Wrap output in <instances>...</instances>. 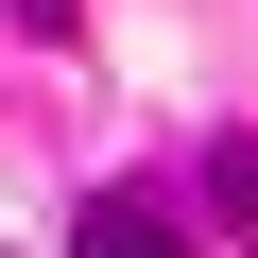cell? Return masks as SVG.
<instances>
[{
    "instance_id": "1",
    "label": "cell",
    "mask_w": 258,
    "mask_h": 258,
    "mask_svg": "<svg viewBox=\"0 0 258 258\" xmlns=\"http://www.w3.org/2000/svg\"><path fill=\"white\" fill-rule=\"evenodd\" d=\"M69 258H207V241H189L172 189H86L69 207Z\"/></svg>"
},
{
    "instance_id": "2",
    "label": "cell",
    "mask_w": 258,
    "mask_h": 258,
    "mask_svg": "<svg viewBox=\"0 0 258 258\" xmlns=\"http://www.w3.org/2000/svg\"><path fill=\"white\" fill-rule=\"evenodd\" d=\"M207 207H224V224H258V138H224V155H207Z\"/></svg>"
},
{
    "instance_id": "3",
    "label": "cell",
    "mask_w": 258,
    "mask_h": 258,
    "mask_svg": "<svg viewBox=\"0 0 258 258\" xmlns=\"http://www.w3.org/2000/svg\"><path fill=\"white\" fill-rule=\"evenodd\" d=\"M69 18H86V0H18V35H69Z\"/></svg>"
}]
</instances>
